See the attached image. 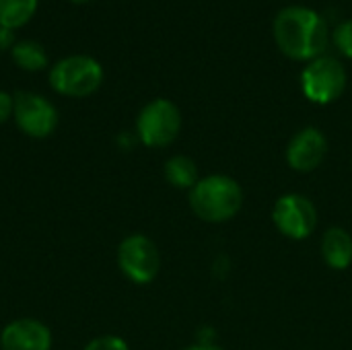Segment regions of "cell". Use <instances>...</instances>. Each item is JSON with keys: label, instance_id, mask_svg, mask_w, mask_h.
Returning <instances> with one entry per match:
<instances>
[{"label": "cell", "instance_id": "cell-1", "mask_svg": "<svg viewBox=\"0 0 352 350\" xmlns=\"http://www.w3.org/2000/svg\"><path fill=\"white\" fill-rule=\"evenodd\" d=\"M274 39L293 60H316L328 45L326 21L307 6H287L274 19Z\"/></svg>", "mask_w": 352, "mask_h": 350}, {"label": "cell", "instance_id": "cell-2", "mask_svg": "<svg viewBox=\"0 0 352 350\" xmlns=\"http://www.w3.org/2000/svg\"><path fill=\"white\" fill-rule=\"evenodd\" d=\"M243 190L229 175H206L190 190L192 212L206 223H227L241 210Z\"/></svg>", "mask_w": 352, "mask_h": 350}, {"label": "cell", "instance_id": "cell-3", "mask_svg": "<svg viewBox=\"0 0 352 350\" xmlns=\"http://www.w3.org/2000/svg\"><path fill=\"white\" fill-rule=\"evenodd\" d=\"M103 83L101 64L87 54H72L58 60L50 70V85L64 97H89Z\"/></svg>", "mask_w": 352, "mask_h": 350}, {"label": "cell", "instance_id": "cell-4", "mask_svg": "<svg viewBox=\"0 0 352 350\" xmlns=\"http://www.w3.org/2000/svg\"><path fill=\"white\" fill-rule=\"evenodd\" d=\"M182 130V113L169 99H153L136 118V134L148 149H163L171 144Z\"/></svg>", "mask_w": 352, "mask_h": 350}, {"label": "cell", "instance_id": "cell-5", "mask_svg": "<svg viewBox=\"0 0 352 350\" xmlns=\"http://www.w3.org/2000/svg\"><path fill=\"white\" fill-rule=\"evenodd\" d=\"M118 266L122 274L136 283L148 285L161 270V256L155 241L142 233H132L118 245Z\"/></svg>", "mask_w": 352, "mask_h": 350}, {"label": "cell", "instance_id": "cell-6", "mask_svg": "<svg viewBox=\"0 0 352 350\" xmlns=\"http://www.w3.org/2000/svg\"><path fill=\"white\" fill-rule=\"evenodd\" d=\"M301 87L309 101L314 103H332L346 89V70L340 60L332 56H320L311 60L303 74Z\"/></svg>", "mask_w": 352, "mask_h": 350}, {"label": "cell", "instance_id": "cell-7", "mask_svg": "<svg viewBox=\"0 0 352 350\" xmlns=\"http://www.w3.org/2000/svg\"><path fill=\"white\" fill-rule=\"evenodd\" d=\"M272 221L276 229L289 239H307L318 227L316 204L303 194H285L272 208Z\"/></svg>", "mask_w": 352, "mask_h": 350}, {"label": "cell", "instance_id": "cell-8", "mask_svg": "<svg viewBox=\"0 0 352 350\" xmlns=\"http://www.w3.org/2000/svg\"><path fill=\"white\" fill-rule=\"evenodd\" d=\"M19 130L31 138H47L58 128V109L37 93L19 91L14 95V113Z\"/></svg>", "mask_w": 352, "mask_h": 350}, {"label": "cell", "instance_id": "cell-9", "mask_svg": "<svg viewBox=\"0 0 352 350\" xmlns=\"http://www.w3.org/2000/svg\"><path fill=\"white\" fill-rule=\"evenodd\" d=\"M328 153V140L318 128L299 130L287 144V163L299 173H309L322 165Z\"/></svg>", "mask_w": 352, "mask_h": 350}, {"label": "cell", "instance_id": "cell-10", "mask_svg": "<svg viewBox=\"0 0 352 350\" xmlns=\"http://www.w3.org/2000/svg\"><path fill=\"white\" fill-rule=\"evenodd\" d=\"M2 350H50L52 332L50 328L33 318H19L6 324L0 332Z\"/></svg>", "mask_w": 352, "mask_h": 350}, {"label": "cell", "instance_id": "cell-11", "mask_svg": "<svg viewBox=\"0 0 352 350\" xmlns=\"http://www.w3.org/2000/svg\"><path fill=\"white\" fill-rule=\"evenodd\" d=\"M322 258L332 270H346L352 262V237L342 227H330L322 237Z\"/></svg>", "mask_w": 352, "mask_h": 350}, {"label": "cell", "instance_id": "cell-12", "mask_svg": "<svg viewBox=\"0 0 352 350\" xmlns=\"http://www.w3.org/2000/svg\"><path fill=\"white\" fill-rule=\"evenodd\" d=\"M163 173H165L167 184L177 190H192L200 179L198 165L194 163V159H190L186 155H175V157L167 159Z\"/></svg>", "mask_w": 352, "mask_h": 350}, {"label": "cell", "instance_id": "cell-13", "mask_svg": "<svg viewBox=\"0 0 352 350\" xmlns=\"http://www.w3.org/2000/svg\"><path fill=\"white\" fill-rule=\"evenodd\" d=\"M10 56L14 64L23 70L37 72L47 66V52L39 41L33 39H21L10 47Z\"/></svg>", "mask_w": 352, "mask_h": 350}, {"label": "cell", "instance_id": "cell-14", "mask_svg": "<svg viewBox=\"0 0 352 350\" xmlns=\"http://www.w3.org/2000/svg\"><path fill=\"white\" fill-rule=\"evenodd\" d=\"M37 10V0H0V27L16 29L23 27Z\"/></svg>", "mask_w": 352, "mask_h": 350}, {"label": "cell", "instance_id": "cell-15", "mask_svg": "<svg viewBox=\"0 0 352 350\" xmlns=\"http://www.w3.org/2000/svg\"><path fill=\"white\" fill-rule=\"evenodd\" d=\"M334 43L346 58H352V21H344L336 27Z\"/></svg>", "mask_w": 352, "mask_h": 350}, {"label": "cell", "instance_id": "cell-16", "mask_svg": "<svg viewBox=\"0 0 352 350\" xmlns=\"http://www.w3.org/2000/svg\"><path fill=\"white\" fill-rule=\"evenodd\" d=\"M82 350H130L128 349V344H126V340H122L120 336H111V334H107V336H97V338H93L87 347Z\"/></svg>", "mask_w": 352, "mask_h": 350}, {"label": "cell", "instance_id": "cell-17", "mask_svg": "<svg viewBox=\"0 0 352 350\" xmlns=\"http://www.w3.org/2000/svg\"><path fill=\"white\" fill-rule=\"evenodd\" d=\"M14 113V97L6 91H0V124L8 122Z\"/></svg>", "mask_w": 352, "mask_h": 350}, {"label": "cell", "instance_id": "cell-18", "mask_svg": "<svg viewBox=\"0 0 352 350\" xmlns=\"http://www.w3.org/2000/svg\"><path fill=\"white\" fill-rule=\"evenodd\" d=\"M184 350H221L219 347H212V344H194V347H188Z\"/></svg>", "mask_w": 352, "mask_h": 350}, {"label": "cell", "instance_id": "cell-19", "mask_svg": "<svg viewBox=\"0 0 352 350\" xmlns=\"http://www.w3.org/2000/svg\"><path fill=\"white\" fill-rule=\"evenodd\" d=\"M72 2H76V4H82V2H89V0H72Z\"/></svg>", "mask_w": 352, "mask_h": 350}]
</instances>
